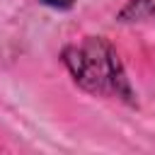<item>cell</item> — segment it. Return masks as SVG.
Listing matches in <instances>:
<instances>
[{
  "mask_svg": "<svg viewBox=\"0 0 155 155\" xmlns=\"http://www.w3.org/2000/svg\"><path fill=\"white\" fill-rule=\"evenodd\" d=\"M63 61L75 78L80 87L94 94H116V97H131L126 75L121 70V63L114 53V48L104 39H85L82 44H75L65 48Z\"/></svg>",
  "mask_w": 155,
  "mask_h": 155,
  "instance_id": "1",
  "label": "cell"
},
{
  "mask_svg": "<svg viewBox=\"0 0 155 155\" xmlns=\"http://www.w3.org/2000/svg\"><path fill=\"white\" fill-rule=\"evenodd\" d=\"M44 2H48V5H53V7H70L73 0H44Z\"/></svg>",
  "mask_w": 155,
  "mask_h": 155,
  "instance_id": "3",
  "label": "cell"
},
{
  "mask_svg": "<svg viewBox=\"0 0 155 155\" xmlns=\"http://www.w3.org/2000/svg\"><path fill=\"white\" fill-rule=\"evenodd\" d=\"M155 15V5L150 0H128V5L121 10V19H143Z\"/></svg>",
  "mask_w": 155,
  "mask_h": 155,
  "instance_id": "2",
  "label": "cell"
}]
</instances>
